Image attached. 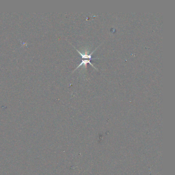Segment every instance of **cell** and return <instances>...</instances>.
I'll list each match as a JSON object with an SVG mask.
<instances>
[{"label": "cell", "mask_w": 175, "mask_h": 175, "mask_svg": "<svg viewBox=\"0 0 175 175\" xmlns=\"http://www.w3.org/2000/svg\"><path fill=\"white\" fill-rule=\"evenodd\" d=\"M97 48H98V47H97ZM97 48L96 49H95L94 51H92V53L90 54H89V55L86 54H83L82 53H81V52H80L77 49H76V50H77L79 54H80V55L82 57V59H85V60H86L87 59H89V60H91V59L93 60V59L92 58V54L94 53V52L95 51H96V50L97 49Z\"/></svg>", "instance_id": "obj_1"}]
</instances>
